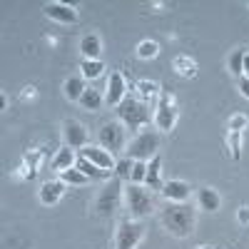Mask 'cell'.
<instances>
[{
	"label": "cell",
	"instance_id": "7402d4cb",
	"mask_svg": "<svg viewBox=\"0 0 249 249\" xmlns=\"http://www.w3.org/2000/svg\"><path fill=\"white\" fill-rule=\"evenodd\" d=\"M80 70H82V77L85 80H97L102 72H105V62L102 60H82Z\"/></svg>",
	"mask_w": 249,
	"mask_h": 249
},
{
	"label": "cell",
	"instance_id": "e575fe53",
	"mask_svg": "<svg viewBox=\"0 0 249 249\" xmlns=\"http://www.w3.org/2000/svg\"><path fill=\"white\" fill-rule=\"evenodd\" d=\"M244 77H249V53L244 55Z\"/></svg>",
	"mask_w": 249,
	"mask_h": 249
},
{
	"label": "cell",
	"instance_id": "d6986e66",
	"mask_svg": "<svg viewBox=\"0 0 249 249\" xmlns=\"http://www.w3.org/2000/svg\"><path fill=\"white\" fill-rule=\"evenodd\" d=\"M197 199H199V207L204 212H217L219 204H222V197L217 195V190H212V187H202L197 192Z\"/></svg>",
	"mask_w": 249,
	"mask_h": 249
},
{
	"label": "cell",
	"instance_id": "836d02e7",
	"mask_svg": "<svg viewBox=\"0 0 249 249\" xmlns=\"http://www.w3.org/2000/svg\"><path fill=\"white\" fill-rule=\"evenodd\" d=\"M237 219H239V224H249V207H239V212H237Z\"/></svg>",
	"mask_w": 249,
	"mask_h": 249
},
{
	"label": "cell",
	"instance_id": "8992f818",
	"mask_svg": "<svg viewBox=\"0 0 249 249\" xmlns=\"http://www.w3.org/2000/svg\"><path fill=\"white\" fill-rule=\"evenodd\" d=\"M144 237V227L140 219H122L115 234V249H137Z\"/></svg>",
	"mask_w": 249,
	"mask_h": 249
},
{
	"label": "cell",
	"instance_id": "6da1fadb",
	"mask_svg": "<svg viewBox=\"0 0 249 249\" xmlns=\"http://www.w3.org/2000/svg\"><path fill=\"white\" fill-rule=\"evenodd\" d=\"M162 224L172 237H190L195 232V210L187 202H167L162 207Z\"/></svg>",
	"mask_w": 249,
	"mask_h": 249
},
{
	"label": "cell",
	"instance_id": "d590c367",
	"mask_svg": "<svg viewBox=\"0 0 249 249\" xmlns=\"http://www.w3.org/2000/svg\"><path fill=\"white\" fill-rule=\"evenodd\" d=\"M197 249H214V247H210V244H199Z\"/></svg>",
	"mask_w": 249,
	"mask_h": 249
},
{
	"label": "cell",
	"instance_id": "d6a6232c",
	"mask_svg": "<svg viewBox=\"0 0 249 249\" xmlns=\"http://www.w3.org/2000/svg\"><path fill=\"white\" fill-rule=\"evenodd\" d=\"M237 88H239L242 97H244V100H249V77H244V75H242V77L237 80Z\"/></svg>",
	"mask_w": 249,
	"mask_h": 249
},
{
	"label": "cell",
	"instance_id": "7c38bea8",
	"mask_svg": "<svg viewBox=\"0 0 249 249\" xmlns=\"http://www.w3.org/2000/svg\"><path fill=\"white\" fill-rule=\"evenodd\" d=\"M62 135H65V144L72 150H82L88 147V130L82 127L77 120H68L65 127H62Z\"/></svg>",
	"mask_w": 249,
	"mask_h": 249
},
{
	"label": "cell",
	"instance_id": "4fadbf2b",
	"mask_svg": "<svg viewBox=\"0 0 249 249\" xmlns=\"http://www.w3.org/2000/svg\"><path fill=\"white\" fill-rule=\"evenodd\" d=\"M192 195V187L184 179H167L162 187V197L167 202H187Z\"/></svg>",
	"mask_w": 249,
	"mask_h": 249
},
{
	"label": "cell",
	"instance_id": "9c48e42d",
	"mask_svg": "<svg viewBox=\"0 0 249 249\" xmlns=\"http://www.w3.org/2000/svg\"><path fill=\"white\" fill-rule=\"evenodd\" d=\"M43 13L50 18V20H57V23H62V25H72V23H77V18H80V13H77V8L75 5H68V3H48V5H43Z\"/></svg>",
	"mask_w": 249,
	"mask_h": 249
},
{
	"label": "cell",
	"instance_id": "4316f807",
	"mask_svg": "<svg viewBox=\"0 0 249 249\" xmlns=\"http://www.w3.org/2000/svg\"><path fill=\"white\" fill-rule=\"evenodd\" d=\"M160 55V45L155 43V40H142V43L137 45V57L142 60H152Z\"/></svg>",
	"mask_w": 249,
	"mask_h": 249
},
{
	"label": "cell",
	"instance_id": "f546056e",
	"mask_svg": "<svg viewBox=\"0 0 249 249\" xmlns=\"http://www.w3.org/2000/svg\"><path fill=\"white\" fill-rule=\"evenodd\" d=\"M244 50H234L232 55H230V72L232 75H237V77H242L244 75Z\"/></svg>",
	"mask_w": 249,
	"mask_h": 249
},
{
	"label": "cell",
	"instance_id": "5b68a950",
	"mask_svg": "<svg viewBox=\"0 0 249 249\" xmlns=\"http://www.w3.org/2000/svg\"><path fill=\"white\" fill-rule=\"evenodd\" d=\"M97 140H100L102 150H107L110 155H117L122 150H127L124 147V142H127V127H124L122 122H107L100 127Z\"/></svg>",
	"mask_w": 249,
	"mask_h": 249
},
{
	"label": "cell",
	"instance_id": "83f0119b",
	"mask_svg": "<svg viewBox=\"0 0 249 249\" xmlns=\"http://www.w3.org/2000/svg\"><path fill=\"white\" fill-rule=\"evenodd\" d=\"M132 167H135V160H130V157L117 160V164H115V177L130 182V177H132Z\"/></svg>",
	"mask_w": 249,
	"mask_h": 249
},
{
	"label": "cell",
	"instance_id": "ffe728a7",
	"mask_svg": "<svg viewBox=\"0 0 249 249\" xmlns=\"http://www.w3.org/2000/svg\"><path fill=\"white\" fill-rule=\"evenodd\" d=\"M62 90H65V97L68 100H80L82 97V92L88 90V85H85V77H68L65 80V85H62Z\"/></svg>",
	"mask_w": 249,
	"mask_h": 249
},
{
	"label": "cell",
	"instance_id": "d4e9b609",
	"mask_svg": "<svg viewBox=\"0 0 249 249\" xmlns=\"http://www.w3.org/2000/svg\"><path fill=\"white\" fill-rule=\"evenodd\" d=\"M60 179L65 184H72V187H82V184H90V179L82 175L77 167H70V170H62L60 172Z\"/></svg>",
	"mask_w": 249,
	"mask_h": 249
},
{
	"label": "cell",
	"instance_id": "5bb4252c",
	"mask_svg": "<svg viewBox=\"0 0 249 249\" xmlns=\"http://www.w3.org/2000/svg\"><path fill=\"white\" fill-rule=\"evenodd\" d=\"M65 192H68L65 182L62 179H50V182H45L43 187H40V202H43L45 207H53V204H57L62 197H65Z\"/></svg>",
	"mask_w": 249,
	"mask_h": 249
},
{
	"label": "cell",
	"instance_id": "2e32d148",
	"mask_svg": "<svg viewBox=\"0 0 249 249\" xmlns=\"http://www.w3.org/2000/svg\"><path fill=\"white\" fill-rule=\"evenodd\" d=\"M80 53H82V60H100V53H102V43H100V35L90 33L80 40Z\"/></svg>",
	"mask_w": 249,
	"mask_h": 249
},
{
	"label": "cell",
	"instance_id": "8fae6325",
	"mask_svg": "<svg viewBox=\"0 0 249 249\" xmlns=\"http://www.w3.org/2000/svg\"><path fill=\"white\" fill-rule=\"evenodd\" d=\"M127 97V82H124L122 72H110V80H107V95H105V102L110 107H117L120 102Z\"/></svg>",
	"mask_w": 249,
	"mask_h": 249
},
{
	"label": "cell",
	"instance_id": "277c9868",
	"mask_svg": "<svg viewBox=\"0 0 249 249\" xmlns=\"http://www.w3.org/2000/svg\"><path fill=\"white\" fill-rule=\"evenodd\" d=\"M124 152H127L124 157H130L135 162H150L160 152V135L152 132V130H144V132H140L127 144V150H124Z\"/></svg>",
	"mask_w": 249,
	"mask_h": 249
},
{
	"label": "cell",
	"instance_id": "7a4b0ae2",
	"mask_svg": "<svg viewBox=\"0 0 249 249\" xmlns=\"http://www.w3.org/2000/svg\"><path fill=\"white\" fill-rule=\"evenodd\" d=\"M115 110H117L120 122L127 130H132V132L150 122V105H147V102H142V100H137V97H132V95L124 97Z\"/></svg>",
	"mask_w": 249,
	"mask_h": 249
},
{
	"label": "cell",
	"instance_id": "e0dca14e",
	"mask_svg": "<svg viewBox=\"0 0 249 249\" xmlns=\"http://www.w3.org/2000/svg\"><path fill=\"white\" fill-rule=\"evenodd\" d=\"M75 162H77L75 150L65 144V147H60V150H57V155L53 157L50 167H53V170H57V172H62V170H70V167H75Z\"/></svg>",
	"mask_w": 249,
	"mask_h": 249
},
{
	"label": "cell",
	"instance_id": "cb8c5ba5",
	"mask_svg": "<svg viewBox=\"0 0 249 249\" xmlns=\"http://www.w3.org/2000/svg\"><path fill=\"white\" fill-rule=\"evenodd\" d=\"M135 88L140 90V95H142V102L155 100V97H160V92H162V88L157 85V82H152V80H140Z\"/></svg>",
	"mask_w": 249,
	"mask_h": 249
},
{
	"label": "cell",
	"instance_id": "603a6c76",
	"mask_svg": "<svg viewBox=\"0 0 249 249\" xmlns=\"http://www.w3.org/2000/svg\"><path fill=\"white\" fill-rule=\"evenodd\" d=\"M175 70L182 75V77H195L197 75V62L187 55H177L175 57Z\"/></svg>",
	"mask_w": 249,
	"mask_h": 249
},
{
	"label": "cell",
	"instance_id": "4dcf8cb0",
	"mask_svg": "<svg viewBox=\"0 0 249 249\" xmlns=\"http://www.w3.org/2000/svg\"><path fill=\"white\" fill-rule=\"evenodd\" d=\"M249 127V117L247 115H232L230 117V122H227V130H230V132H244Z\"/></svg>",
	"mask_w": 249,
	"mask_h": 249
},
{
	"label": "cell",
	"instance_id": "52a82bcc",
	"mask_svg": "<svg viewBox=\"0 0 249 249\" xmlns=\"http://www.w3.org/2000/svg\"><path fill=\"white\" fill-rule=\"evenodd\" d=\"M124 195V190H122V179H117V177H112L105 187H102V192H100V197H97V212L102 214V217H110V214H115L117 212V207H120V197Z\"/></svg>",
	"mask_w": 249,
	"mask_h": 249
},
{
	"label": "cell",
	"instance_id": "1f68e13d",
	"mask_svg": "<svg viewBox=\"0 0 249 249\" xmlns=\"http://www.w3.org/2000/svg\"><path fill=\"white\" fill-rule=\"evenodd\" d=\"M144 177H147V162H135L130 182H132V184H142V182H144Z\"/></svg>",
	"mask_w": 249,
	"mask_h": 249
},
{
	"label": "cell",
	"instance_id": "484cf974",
	"mask_svg": "<svg viewBox=\"0 0 249 249\" xmlns=\"http://www.w3.org/2000/svg\"><path fill=\"white\" fill-rule=\"evenodd\" d=\"M43 157H45V152H43V150H30V152L25 155V164H28L25 177H28V179H35L37 167H40V160H43Z\"/></svg>",
	"mask_w": 249,
	"mask_h": 249
},
{
	"label": "cell",
	"instance_id": "3957f363",
	"mask_svg": "<svg viewBox=\"0 0 249 249\" xmlns=\"http://www.w3.org/2000/svg\"><path fill=\"white\" fill-rule=\"evenodd\" d=\"M124 204H127V210H130V219H142L155 210V195H152L150 187L130 182L124 187Z\"/></svg>",
	"mask_w": 249,
	"mask_h": 249
},
{
	"label": "cell",
	"instance_id": "9a60e30c",
	"mask_svg": "<svg viewBox=\"0 0 249 249\" xmlns=\"http://www.w3.org/2000/svg\"><path fill=\"white\" fill-rule=\"evenodd\" d=\"M144 187H150V190H160V192H162V187H164V182H162V157H160V152L147 162V177H144Z\"/></svg>",
	"mask_w": 249,
	"mask_h": 249
},
{
	"label": "cell",
	"instance_id": "ac0fdd59",
	"mask_svg": "<svg viewBox=\"0 0 249 249\" xmlns=\"http://www.w3.org/2000/svg\"><path fill=\"white\" fill-rule=\"evenodd\" d=\"M75 167L82 172V175H85L90 182L92 179H112L115 175L112 172H105V170H100L97 167V164H92L90 160H85V157H77V162H75Z\"/></svg>",
	"mask_w": 249,
	"mask_h": 249
},
{
	"label": "cell",
	"instance_id": "44dd1931",
	"mask_svg": "<svg viewBox=\"0 0 249 249\" xmlns=\"http://www.w3.org/2000/svg\"><path fill=\"white\" fill-rule=\"evenodd\" d=\"M85 110H90V112H95V110H100L102 107V102H105V97L100 95V90H92V88H88L85 92H82V97L77 100Z\"/></svg>",
	"mask_w": 249,
	"mask_h": 249
},
{
	"label": "cell",
	"instance_id": "ba28073f",
	"mask_svg": "<svg viewBox=\"0 0 249 249\" xmlns=\"http://www.w3.org/2000/svg\"><path fill=\"white\" fill-rule=\"evenodd\" d=\"M175 122H177V110L172 105L167 90H162L160 100H157V110H155V124H157V130L170 132V130H175Z\"/></svg>",
	"mask_w": 249,
	"mask_h": 249
},
{
	"label": "cell",
	"instance_id": "f1b7e54d",
	"mask_svg": "<svg viewBox=\"0 0 249 249\" xmlns=\"http://www.w3.org/2000/svg\"><path fill=\"white\" fill-rule=\"evenodd\" d=\"M227 144H230L232 160L239 162L242 160V132H227Z\"/></svg>",
	"mask_w": 249,
	"mask_h": 249
},
{
	"label": "cell",
	"instance_id": "30bf717a",
	"mask_svg": "<svg viewBox=\"0 0 249 249\" xmlns=\"http://www.w3.org/2000/svg\"><path fill=\"white\" fill-rule=\"evenodd\" d=\"M80 157H85V160H90L92 164H97L100 170H105V172H112V175H115V164H117V160H115V155H110L107 150L88 144V147H82V150H80Z\"/></svg>",
	"mask_w": 249,
	"mask_h": 249
}]
</instances>
